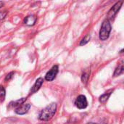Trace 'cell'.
I'll list each match as a JSON object with an SVG mask.
<instances>
[{
    "mask_svg": "<svg viewBox=\"0 0 124 124\" xmlns=\"http://www.w3.org/2000/svg\"><path fill=\"white\" fill-rule=\"evenodd\" d=\"M122 4H123V1H118L116 2L112 7L111 9L109 10L108 15H107V17L108 20H113L114 17L116 16V15L118 14V12H119L120 9L122 7Z\"/></svg>",
    "mask_w": 124,
    "mask_h": 124,
    "instance_id": "3",
    "label": "cell"
},
{
    "mask_svg": "<svg viewBox=\"0 0 124 124\" xmlns=\"http://www.w3.org/2000/svg\"><path fill=\"white\" fill-rule=\"evenodd\" d=\"M75 105L80 110L85 109L88 106V102H87L86 97L82 94L79 95L75 101Z\"/></svg>",
    "mask_w": 124,
    "mask_h": 124,
    "instance_id": "5",
    "label": "cell"
},
{
    "mask_svg": "<svg viewBox=\"0 0 124 124\" xmlns=\"http://www.w3.org/2000/svg\"><path fill=\"white\" fill-rule=\"evenodd\" d=\"M123 52H124V49H122V50L120 52V53H121V54H122V53H123Z\"/></svg>",
    "mask_w": 124,
    "mask_h": 124,
    "instance_id": "18",
    "label": "cell"
},
{
    "mask_svg": "<svg viewBox=\"0 0 124 124\" xmlns=\"http://www.w3.org/2000/svg\"><path fill=\"white\" fill-rule=\"evenodd\" d=\"M6 96V91L3 86H0V100L1 102H4Z\"/></svg>",
    "mask_w": 124,
    "mask_h": 124,
    "instance_id": "12",
    "label": "cell"
},
{
    "mask_svg": "<svg viewBox=\"0 0 124 124\" xmlns=\"http://www.w3.org/2000/svg\"><path fill=\"white\" fill-rule=\"evenodd\" d=\"M113 89H110L108 91H107L105 94H103L102 95H101L99 98V101L100 103H102V104H105L109 99V97H110L111 94L113 93Z\"/></svg>",
    "mask_w": 124,
    "mask_h": 124,
    "instance_id": "9",
    "label": "cell"
},
{
    "mask_svg": "<svg viewBox=\"0 0 124 124\" xmlns=\"http://www.w3.org/2000/svg\"><path fill=\"white\" fill-rule=\"evenodd\" d=\"M36 20H37V17L35 15H28L25 17L23 23L28 26H32L35 25Z\"/></svg>",
    "mask_w": 124,
    "mask_h": 124,
    "instance_id": "8",
    "label": "cell"
},
{
    "mask_svg": "<svg viewBox=\"0 0 124 124\" xmlns=\"http://www.w3.org/2000/svg\"><path fill=\"white\" fill-rule=\"evenodd\" d=\"M112 30V26L111 24L110 23V20H105L102 22V24L101 25L100 28V39L102 41H105L107 40Z\"/></svg>",
    "mask_w": 124,
    "mask_h": 124,
    "instance_id": "2",
    "label": "cell"
},
{
    "mask_svg": "<svg viewBox=\"0 0 124 124\" xmlns=\"http://www.w3.org/2000/svg\"><path fill=\"white\" fill-rule=\"evenodd\" d=\"M43 82H44V79L42 78H37V80L36 81L35 84L33 85V86L31 89L30 94H33L36 93V92H38L40 89V88L41 87V86L43 84Z\"/></svg>",
    "mask_w": 124,
    "mask_h": 124,
    "instance_id": "7",
    "label": "cell"
},
{
    "mask_svg": "<svg viewBox=\"0 0 124 124\" xmlns=\"http://www.w3.org/2000/svg\"><path fill=\"white\" fill-rule=\"evenodd\" d=\"M57 108V106L56 103H51L40 112L39 119L42 121H48L51 120L56 113Z\"/></svg>",
    "mask_w": 124,
    "mask_h": 124,
    "instance_id": "1",
    "label": "cell"
},
{
    "mask_svg": "<svg viewBox=\"0 0 124 124\" xmlns=\"http://www.w3.org/2000/svg\"><path fill=\"white\" fill-rule=\"evenodd\" d=\"M13 76H14V72H10V73H9L6 76V77H5V78H4V81H10V80L13 78Z\"/></svg>",
    "mask_w": 124,
    "mask_h": 124,
    "instance_id": "15",
    "label": "cell"
},
{
    "mask_svg": "<svg viewBox=\"0 0 124 124\" xmlns=\"http://www.w3.org/2000/svg\"><path fill=\"white\" fill-rule=\"evenodd\" d=\"M89 78V76L87 73H84L81 76V81L84 83V84H86L87 81H88V79Z\"/></svg>",
    "mask_w": 124,
    "mask_h": 124,
    "instance_id": "14",
    "label": "cell"
},
{
    "mask_svg": "<svg viewBox=\"0 0 124 124\" xmlns=\"http://www.w3.org/2000/svg\"><path fill=\"white\" fill-rule=\"evenodd\" d=\"M4 6V2L3 1H0V8H1Z\"/></svg>",
    "mask_w": 124,
    "mask_h": 124,
    "instance_id": "17",
    "label": "cell"
},
{
    "mask_svg": "<svg viewBox=\"0 0 124 124\" xmlns=\"http://www.w3.org/2000/svg\"><path fill=\"white\" fill-rule=\"evenodd\" d=\"M27 98L26 97H23V98H21V99H19L17 100H15V101H12L9 103V105L11 107H13V108H17L19 107L20 105H23L25 101H26Z\"/></svg>",
    "mask_w": 124,
    "mask_h": 124,
    "instance_id": "10",
    "label": "cell"
},
{
    "mask_svg": "<svg viewBox=\"0 0 124 124\" xmlns=\"http://www.w3.org/2000/svg\"><path fill=\"white\" fill-rule=\"evenodd\" d=\"M94 124V123H90V124Z\"/></svg>",
    "mask_w": 124,
    "mask_h": 124,
    "instance_id": "19",
    "label": "cell"
},
{
    "mask_svg": "<svg viewBox=\"0 0 124 124\" xmlns=\"http://www.w3.org/2000/svg\"><path fill=\"white\" fill-rule=\"evenodd\" d=\"M7 12L4 11V12H0V20H3L4 19V17L7 16Z\"/></svg>",
    "mask_w": 124,
    "mask_h": 124,
    "instance_id": "16",
    "label": "cell"
},
{
    "mask_svg": "<svg viewBox=\"0 0 124 124\" xmlns=\"http://www.w3.org/2000/svg\"><path fill=\"white\" fill-rule=\"evenodd\" d=\"M90 39H91V36L90 35H86L80 42V46H83V45H85L89 41H90Z\"/></svg>",
    "mask_w": 124,
    "mask_h": 124,
    "instance_id": "13",
    "label": "cell"
},
{
    "mask_svg": "<svg viewBox=\"0 0 124 124\" xmlns=\"http://www.w3.org/2000/svg\"><path fill=\"white\" fill-rule=\"evenodd\" d=\"M58 72H59V67H58V65H54L46 73V74L45 76V80L47 81H53L55 78L56 76L57 75Z\"/></svg>",
    "mask_w": 124,
    "mask_h": 124,
    "instance_id": "4",
    "label": "cell"
},
{
    "mask_svg": "<svg viewBox=\"0 0 124 124\" xmlns=\"http://www.w3.org/2000/svg\"><path fill=\"white\" fill-rule=\"evenodd\" d=\"M124 63L123 62L120 64V65H118V67L116 68V69L115 70V72H114V74H113V76L114 77H116V76H118L120 75H121L123 73H124Z\"/></svg>",
    "mask_w": 124,
    "mask_h": 124,
    "instance_id": "11",
    "label": "cell"
},
{
    "mask_svg": "<svg viewBox=\"0 0 124 124\" xmlns=\"http://www.w3.org/2000/svg\"><path fill=\"white\" fill-rule=\"evenodd\" d=\"M31 108V105L30 104H23L20 105L19 107L16 108L15 112L17 115H24L28 112V110Z\"/></svg>",
    "mask_w": 124,
    "mask_h": 124,
    "instance_id": "6",
    "label": "cell"
}]
</instances>
